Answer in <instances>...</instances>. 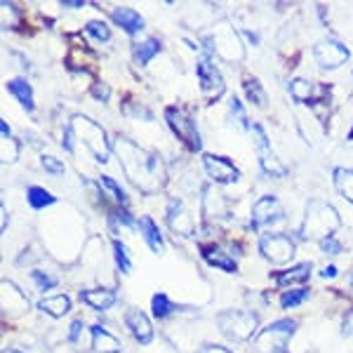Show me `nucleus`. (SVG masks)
<instances>
[{
	"mask_svg": "<svg viewBox=\"0 0 353 353\" xmlns=\"http://www.w3.org/2000/svg\"><path fill=\"white\" fill-rule=\"evenodd\" d=\"M85 33H88V36H92L94 41H99V43L111 41V31H109V26H106L104 21H99V19L88 21V24H85Z\"/></svg>",
	"mask_w": 353,
	"mask_h": 353,
	"instance_id": "obj_35",
	"label": "nucleus"
},
{
	"mask_svg": "<svg viewBox=\"0 0 353 353\" xmlns=\"http://www.w3.org/2000/svg\"><path fill=\"white\" fill-rule=\"evenodd\" d=\"M99 184H101V189H104L106 193H104V198L109 196L113 203H116V208H125V205H128V193H125L121 186L116 184V181L111 179V176H101L99 179Z\"/></svg>",
	"mask_w": 353,
	"mask_h": 353,
	"instance_id": "obj_31",
	"label": "nucleus"
},
{
	"mask_svg": "<svg viewBox=\"0 0 353 353\" xmlns=\"http://www.w3.org/2000/svg\"><path fill=\"white\" fill-rule=\"evenodd\" d=\"M341 243L337 241L334 236H330V238H325V241H321V252L323 254H330V257H334V254H341Z\"/></svg>",
	"mask_w": 353,
	"mask_h": 353,
	"instance_id": "obj_41",
	"label": "nucleus"
},
{
	"mask_svg": "<svg viewBox=\"0 0 353 353\" xmlns=\"http://www.w3.org/2000/svg\"><path fill=\"white\" fill-rule=\"evenodd\" d=\"M290 94L294 97L297 101H316V88L306 81V78H294L292 83H290Z\"/></svg>",
	"mask_w": 353,
	"mask_h": 353,
	"instance_id": "obj_30",
	"label": "nucleus"
},
{
	"mask_svg": "<svg viewBox=\"0 0 353 353\" xmlns=\"http://www.w3.org/2000/svg\"><path fill=\"white\" fill-rule=\"evenodd\" d=\"M243 90H245V94H248V99L252 101L254 106H266V92H264V88H261V83H259L254 76H250V73H245V76H243Z\"/></svg>",
	"mask_w": 353,
	"mask_h": 353,
	"instance_id": "obj_28",
	"label": "nucleus"
},
{
	"mask_svg": "<svg viewBox=\"0 0 353 353\" xmlns=\"http://www.w3.org/2000/svg\"><path fill=\"white\" fill-rule=\"evenodd\" d=\"M309 288H292V290H288V292H283V297H281V306L283 309H294V306H299L301 301H306L309 299Z\"/></svg>",
	"mask_w": 353,
	"mask_h": 353,
	"instance_id": "obj_33",
	"label": "nucleus"
},
{
	"mask_svg": "<svg viewBox=\"0 0 353 353\" xmlns=\"http://www.w3.org/2000/svg\"><path fill=\"white\" fill-rule=\"evenodd\" d=\"M113 254H116L118 269H121L123 273H130V271H132V261H130L128 250H125V245H123L121 241H113Z\"/></svg>",
	"mask_w": 353,
	"mask_h": 353,
	"instance_id": "obj_36",
	"label": "nucleus"
},
{
	"mask_svg": "<svg viewBox=\"0 0 353 353\" xmlns=\"http://www.w3.org/2000/svg\"><path fill=\"white\" fill-rule=\"evenodd\" d=\"M109 85H104L101 81H97L94 85H92V90H90V94L94 97L97 101H109Z\"/></svg>",
	"mask_w": 353,
	"mask_h": 353,
	"instance_id": "obj_43",
	"label": "nucleus"
},
{
	"mask_svg": "<svg viewBox=\"0 0 353 353\" xmlns=\"http://www.w3.org/2000/svg\"><path fill=\"white\" fill-rule=\"evenodd\" d=\"M31 281L36 283V288H38V290H43V292H45V290H52V288L57 285L54 278H52V276H48V273L41 271V269H33V271H31Z\"/></svg>",
	"mask_w": 353,
	"mask_h": 353,
	"instance_id": "obj_39",
	"label": "nucleus"
},
{
	"mask_svg": "<svg viewBox=\"0 0 353 353\" xmlns=\"http://www.w3.org/2000/svg\"><path fill=\"white\" fill-rule=\"evenodd\" d=\"M0 301H3V316H10V318L24 316V313L31 309V301H28L26 294L21 292L19 285H14L12 281H3Z\"/></svg>",
	"mask_w": 353,
	"mask_h": 353,
	"instance_id": "obj_13",
	"label": "nucleus"
},
{
	"mask_svg": "<svg viewBox=\"0 0 353 353\" xmlns=\"http://www.w3.org/2000/svg\"><path fill=\"white\" fill-rule=\"evenodd\" d=\"M0 163L3 165H12L17 158H19V141L14 139V134L12 137H3L0 139Z\"/></svg>",
	"mask_w": 353,
	"mask_h": 353,
	"instance_id": "obj_32",
	"label": "nucleus"
},
{
	"mask_svg": "<svg viewBox=\"0 0 353 353\" xmlns=\"http://www.w3.org/2000/svg\"><path fill=\"white\" fill-rule=\"evenodd\" d=\"M231 118H233V121H236L238 125H241L243 130H252V123L248 121V113H245L243 104L236 99V97L231 99Z\"/></svg>",
	"mask_w": 353,
	"mask_h": 353,
	"instance_id": "obj_37",
	"label": "nucleus"
},
{
	"mask_svg": "<svg viewBox=\"0 0 353 353\" xmlns=\"http://www.w3.org/2000/svg\"><path fill=\"white\" fill-rule=\"evenodd\" d=\"M283 205L278 203V198L273 196H264L254 203L252 208V229L259 231L261 226H269L273 221H281L283 219Z\"/></svg>",
	"mask_w": 353,
	"mask_h": 353,
	"instance_id": "obj_15",
	"label": "nucleus"
},
{
	"mask_svg": "<svg viewBox=\"0 0 353 353\" xmlns=\"http://www.w3.org/2000/svg\"><path fill=\"white\" fill-rule=\"evenodd\" d=\"M201 41L212 54H217L224 61H241L245 59V48L241 41V33L233 28L231 21H217L203 31Z\"/></svg>",
	"mask_w": 353,
	"mask_h": 353,
	"instance_id": "obj_3",
	"label": "nucleus"
},
{
	"mask_svg": "<svg viewBox=\"0 0 353 353\" xmlns=\"http://www.w3.org/2000/svg\"><path fill=\"white\" fill-rule=\"evenodd\" d=\"M41 163H43V168L48 170L50 174H54V176L64 174V163L57 161V158H54V156H50V153H43V156H41Z\"/></svg>",
	"mask_w": 353,
	"mask_h": 353,
	"instance_id": "obj_40",
	"label": "nucleus"
},
{
	"mask_svg": "<svg viewBox=\"0 0 353 353\" xmlns=\"http://www.w3.org/2000/svg\"><path fill=\"white\" fill-rule=\"evenodd\" d=\"M26 201L28 205H31V210H45L48 205H52L57 198L52 196V193H48L45 189H41V186H28L26 189Z\"/></svg>",
	"mask_w": 353,
	"mask_h": 353,
	"instance_id": "obj_29",
	"label": "nucleus"
},
{
	"mask_svg": "<svg viewBox=\"0 0 353 353\" xmlns=\"http://www.w3.org/2000/svg\"><path fill=\"white\" fill-rule=\"evenodd\" d=\"M341 226V217L334 210V205L325 201H311L306 208L304 221H301V238L306 241H325V238L334 236Z\"/></svg>",
	"mask_w": 353,
	"mask_h": 353,
	"instance_id": "obj_2",
	"label": "nucleus"
},
{
	"mask_svg": "<svg viewBox=\"0 0 353 353\" xmlns=\"http://www.w3.org/2000/svg\"><path fill=\"white\" fill-rule=\"evenodd\" d=\"M92 349L97 353H121V341L113 337L109 330L92 325Z\"/></svg>",
	"mask_w": 353,
	"mask_h": 353,
	"instance_id": "obj_24",
	"label": "nucleus"
},
{
	"mask_svg": "<svg viewBox=\"0 0 353 353\" xmlns=\"http://www.w3.org/2000/svg\"><path fill=\"white\" fill-rule=\"evenodd\" d=\"M0 12H3V28L8 26H17V21H19V12H17V5L12 3H0Z\"/></svg>",
	"mask_w": 353,
	"mask_h": 353,
	"instance_id": "obj_38",
	"label": "nucleus"
},
{
	"mask_svg": "<svg viewBox=\"0 0 353 353\" xmlns=\"http://www.w3.org/2000/svg\"><path fill=\"white\" fill-rule=\"evenodd\" d=\"M341 332H344L346 337H353V309L344 316V325H341Z\"/></svg>",
	"mask_w": 353,
	"mask_h": 353,
	"instance_id": "obj_44",
	"label": "nucleus"
},
{
	"mask_svg": "<svg viewBox=\"0 0 353 353\" xmlns=\"http://www.w3.org/2000/svg\"><path fill=\"white\" fill-rule=\"evenodd\" d=\"M81 301L88 306H92L97 311H106L116 304V292L106 288H92V290H83L81 292Z\"/></svg>",
	"mask_w": 353,
	"mask_h": 353,
	"instance_id": "obj_20",
	"label": "nucleus"
},
{
	"mask_svg": "<svg viewBox=\"0 0 353 353\" xmlns=\"http://www.w3.org/2000/svg\"><path fill=\"white\" fill-rule=\"evenodd\" d=\"M203 214L208 219H221L229 214V205L226 198L214 189V186H203Z\"/></svg>",
	"mask_w": 353,
	"mask_h": 353,
	"instance_id": "obj_17",
	"label": "nucleus"
},
{
	"mask_svg": "<svg viewBox=\"0 0 353 353\" xmlns=\"http://www.w3.org/2000/svg\"><path fill=\"white\" fill-rule=\"evenodd\" d=\"M64 5L66 8H83L85 0H64Z\"/></svg>",
	"mask_w": 353,
	"mask_h": 353,
	"instance_id": "obj_49",
	"label": "nucleus"
},
{
	"mask_svg": "<svg viewBox=\"0 0 353 353\" xmlns=\"http://www.w3.org/2000/svg\"><path fill=\"white\" fill-rule=\"evenodd\" d=\"M217 325L226 337L236 341H252L259 327V318L252 311H224L217 316Z\"/></svg>",
	"mask_w": 353,
	"mask_h": 353,
	"instance_id": "obj_6",
	"label": "nucleus"
},
{
	"mask_svg": "<svg viewBox=\"0 0 353 353\" xmlns=\"http://www.w3.org/2000/svg\"><path fill=\"white\" fill-rule=\"evenodd\" d=\"M0 231H8V208L0 203Z\"/></svg>",
	"mask_w": 353,
	"mask_h": 353,
	"instance_id": "obj_47",
	"label": "nucleus"
},
{
	"mask_svg": "<svg viewBox=\"0 0 353 353\" xmlns=\"http://www.w3.org/2000/svg\"><path fill=\"white\" fill-rule=\"evenodd\" d=\"M337 276V269H334V266H327L325 271H323V278H334Z\"/></svg>",
	"mask_w": 353,
	"mask_h": 353,
	"instance_id": "obj_50",
	"label": "nucleus"
},
{
	"mask_svg": "<svg viewBox=\"0 0 353 353\" xmlns=\"http://www.w3.org/2000/svg\"><path fill=\"white\" fill-rule=\"evenodd\" d=\"M161 50H163V45H161V41H158V38H146V41L137 43L134 48H132V57H134L137 64L146 66L153 59V57L161 52Z\"/></svg>",
	"mask_w": 353,
	"mask_h": 353,
	"instance_id": "obj_26",
	"label": "nucleus"
},
{
	"mask_svg": "<svg viewBox=\"0 0 353 353\" xmlns=\"http://www.w3.org/2000/svg\"><path fill=\"white\" fill-rule=\"evenodd\" d=\"M165 221L174 233L179 236H193L196 233V226H193V219L186 210V205L179 201V198H170L168 201V212H165Z\"/></svg>",
	"mask_w": 353,
	"mask_h": 353,
	"instance_id": "obj_14",
	"label": "nucleus"
},
{
	"mask_svg": "<svg viewBox=\"0 0 353 353\" xmlns=\"http://www.w3.org/2000/svg\"><path fill=\"white\" fill-rule=\"evenodd\" d=\"M68 130L76 137L81 144H85L90 149V153L97 158L99 163H109L111 158V144H109V134L101 128L99 123L92 121L90 116L76 113V116L68 118Z\"/></svg>",
	"mask_w": 353,
	"mask_h": 353,
	"instance_id": "obj_4",
	"label": "nucleus"
},
{
	"mask_svg": "<svg viewBox=\"0 0 353 353\" xmlns=\"http://www.w3.org/2000/svg\"><path fill=\"white\" fill-rule=\"evenodd\" d=\"M0 132H3V137H12V128L5 121H0Z\"/></svg>",
	"mask_w": 353,
	"mask_h": 353,
	"instance_id": "obj_48",
	"label": "nucleus"
},
{
	"mask_svg": "<svg viewBox=\"0 0 353 353\" xmlns=\"http://www.w3.org/2000/svg\"><path fill=\"white\" fill-rule=\"evenodd\" d=\"M8 92L12 94L26 111L36 109V101H33V88L26 78H12V81L8 83Z\"/></svg>",
	"mask_w": 353,
	"mask_h": 353,
	"instance_id": "obj_22",
	"label": "nucleus"
},
{
	"mask_svg": "<svg viewBox=\"0 0 353 353\" xmlns=\"http://www.w3.org/2000/svg\"><path fill=\"white\" fill-rule=\"evenodd\" d=\"M81 330H83V321H73L71 330H68V341H78V337H81Z\"/></svg>",
	"mask_w": 353,
	"mask_h": 353,
	"instance_id": "obj_45",
	"label": "nucleus"
},
{
	"mask_svg": "<svg viewBox=\"0 0 353 353\" xmlns=\"http://www.w3.org/2000/svg\"><path fill=\"white\" fill-rule=\"evenodd\" d=\"M113 153L118 156L123 172L134 189L141 193H158L165 186L168 172H165L163 161L153 151L141 149L137 141L121 134L113 141Z\"/></svg>",
	"mask_w": 353,
	"mask_h": 353,
	"instance_id": "obj_1",
	"label": "nucleus"
},
{
	"mask_svg": "<svg viewBox=\"0 0 353 353\" xmlns=\"http://www.w3.org/2000/svg\"><path fill=\"white\" fill-rule=\"evenodd\" d=\"M297 332V323L294 321H278L264 327L257 337L252 339V353H285L288 341Z\"/></svg>",
	"mask_w": 353,
	"mask_h": 353,
	"instance_id": "obj_5",
	"label": "nucleus"
},
{
	"mask_svg": "<svg viewBox=\"0 0 353 353\" xmlns=\"http://www.w3.org/2000/svg\"><path fill=\"white\" fill-rule=\"evenodd\" d=\"M311 271H313V264H309V261H301V264L292 266V269L273 273V281L283 288H297V285H304V283L309 281Z\"/></svg>",
	"mask_w": 353,
	"mask_h": 353,
	"instance_id": "obj_18",
	"label": "nucleus"
},
{
	"mask_svg": "<svg viewBox=\"0 0 353 353\" xmlns=\"http://www.w3.org/2000/svg\"><path fill=\"white\" fill-rule=\"evenodd\" d=\"M196 73H198V83H201V90H203V97L208 101H214L224 94L226 90V83L221 78V71L217 68L210 54H201L196 61Z\"/></svg>",
	"mask_w": 353,
	"mask_h": 353,
	"instance_id": "obj_8",
	"label": "nucleus"
},
{
	"mask_svg": "<svg viewBox=\"0 0 353 353\" xmlns=\"http://www.w3.org/2000/svg\"><path fill=\"white\" fill-rule=\"evenodd\" d=\"M3 353H21V351H17V349H5Z\"/></svg>",
	"mask_w": 353,
	"mask_h": 353,
	"instance_id": "obj_51",
	"label": "nucleus"
},
{
	"mask_svg": "<svg viewBox=\"0 0 353 353\" xmlns=\"http://www.w3.org/2000/svg\"><path fill=\"white\" fill-rule=\"evenodd\" d=\"M252 137H254V144H257V158H259L261 170H264L269 176H285L288 168L276 158V153H273V149H271L269 137H266L264 128H261L259 123L252 125Z\"/></svg>",
	"mask_w": 353,
	"mask_h": 353,
	"instance_id": "obj_10",
	"label": "nucleus"
},
{
	"mask_svg": "<svg viewBox=\"0 0 353 353\" xmlns=\"http://www.w3.org/2000/svg\"><path fill=\"white\" fill-rule=\"evenodd\" d=\"M203 353H233V351H229V349H226V346L208 344V346H203Z\"/></svg>",
	"mask_w": 353,
	"mask_h": 353,
	"instance_id": "obj_46",
	"label": "nucleus"
},
{
	"mask_svg": "<svg viewBox=\"0 0 353 353\" xmlns=\"http://www.w3.org/2000/svg\"><path fill=\"white\" fill-rule=\"evenodd\" d=\"M111 19L116 21L125 33H130V36H137V33L144 31V26H146L144 17L132 8H116L111 12Z\"/></svg>",
	"mask_w": 353,
	"mask_h": 353,
	"instance_id": "obj_19",
	"label": "nucleus"
},
{
	"mask_svg": "<svg viewBox=\"0 0 353 353\" xmlns=\"http://www.w3.org/2000/svg\"><path fill=\"white\" fill-rule=\"evenodd\" d=\"M151 309H153V316H156L158 321H165L170 313L176 311V306L168 299V294H153Z\"/></svg>",
	"mask_w": 353,
	"mask_h": 353,
	"instance_id": "obj_34",
	"label": "nucleus"
},
{
	"mask_svg": "<svg viewBox=\"0 0 353 353\" xmlns=\"http://www.w3.org/2000/svg\"><path fill=\"white\" fill-rule=\"evenodd\" d=\"M313 57H316L318 66L325 68V71H332V68L344 66L346 61L351 59V50L346 48L344 43L327 38V41H321V43L313 45Z\"/></svg>",
	"mask_w": 353,
	"mask_h": 353,
	"instance_id": "obj_11",
	"label": "nucleus"
},
{
	"mask_svg": "<svg viewBox=\"0 0 353 353\" xmlns=\"http://www.w3.org/2000/svg\"><path fill=\"white\" fill-rule=\"evenodd\" d=\"M332 184H334V191H337L344 201H349L353 205V170L334 168L332 170Z\"/></svg>",
	"mask_w": 353,
	"mask_h": 353,
	"instance_id": "obj_25",
	"label": "nucleus"
},
{
	"mask_svg": "<svg viewBox=\"0 0 353 353\" xmlns=\"http://www.w3.org/2000/svg\"><path fill=\"white\" fill-rule=\"evenodd\" d=\"M38 306H41V311L48 313V316L61 318L71 311V299H68L66 294H54V297H45Z\"/></svg>",
	"mask_w": 353,
	"mask_h": 353,
	"instance_id": "obj_27",
	"label": "nucleus"
},
{
	"mask_svg": "<svg viewBox=\"0 0 353 353\" xmlns=\"http://www.w3.org/2000/svg\"><path fill=\"white\" fill-rule=\"evenodd\" d=\"M203 168L208 176L217 184H236L241 179V170L233 165L229 158L214 156V153H205L203 156Z\"/></svg>",
	"mask_w": 353,
	"mask_h": 353,
	"instance_id": "obj_12",
	"label": "nucleus"
},
{
	"mask_svg": "<svg viewBox=\"0 0 353 353\" xmlns=\"http://www.w3.org/2000/svg\"><path fill=\"white\" fill-rule=\"evenodd\" d=\"M123 109H125V113H130L132 118H144V121H151V118H153L149 111L141 109V106H137L134 101H128V104H125Z\"/></svg>",
	"mask_w": 353,
	"mask_h": 353,
	"instance_id": "obj_42",
	"label": "nucleus"
},
{
	"mask_svg": "<svg viewBox=\"0 0 353 353\" xmlns=\"http://www.w3.org/2000/svg\"><path fill=\"white\" fill-rule=\"evenodd\" d=\"M201 254H203V259L208 261L210 266H214V269L229 271V273H233V271L238 269L236 261H233L221 248H214V245H203V248H201Z\"/></svg>",
	"mask_w": 353,
	"mask_h": 353,
	"instance_id": "obj_21",
	"label": "nucleus"
},
{
	"mask_svg": "<svg viewBox=\"0 0 353 353\" xmlns=\"http://www.w3.org/2000/svg\"><path fill=\"white\" fill-rule=\"evenodd\" d=\"M125 325L130 327V332L134 334V339L139 341V344H151L153 325L149 323V318H146V313L141 311V309H134V306H130V309L125 311Z\"/></svg>",
	"mask_w": 353,
	"mask_h": 353,
	"instance_id": "obj_16",
	"label": "nucleus"
},
{
	"mask_svg": "<svg viewBox=\"0 0 353 353\" xmlns=\"http://www.w3.org/2000/svg\"><path fill=\"white\" fill-rule=\"evenodd\" d=\"M165 121H168L170 130L176 134V139H179L191 153H198L203 149V139H201V132H198L196 123H193V116H189L184 109H179V106H168V109H165Z\"/></svg>",
	"mask_w": 353,
	"mask_h": 353,
	"instance_id": "obj_7",
	"label": "nucleus"
},
{
	"mask_svg": "<svg viewBox=\"0 0 353 353\" xmlns=\"http://www.w3.org/2000/svg\"><path fill=\"white\" fill-rule=\"evenodd\" d=\"M259 252L264 254L271 264H288L292 261L294 252H297V245L285 233H264L259 238Z\"/></svg>",
	"mask_w": 353,
	"mask_h": 353,
	"instance_id": "obj_9",
	"label": "nucleus"
},
{
	"mask_svg": "<svg viewBox=\"0 0 353 353\" xmlns=\"http://www.w3.org/2000/svg\"><path fill=\"white\" fill-rule=\"evenodd\" d=\"M139 229H141V236H144L146 245L151 248V252L156 254H163L165 250V241H163V233L161 229L156 226V221H153L151 217H141L139 219Z\"/></svg>",
	"mask_w": 353,
	"mask_h": 353,
	"instance_id": "obj_23",
	"label": "nucleus"
}]
</instances>
